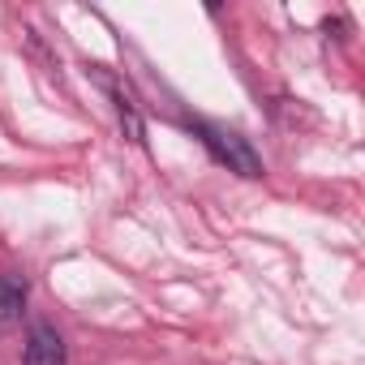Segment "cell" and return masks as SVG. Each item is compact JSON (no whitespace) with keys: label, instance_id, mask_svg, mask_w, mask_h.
<instances>
[{"label":"cell","instance_id":"3","mask_svg":"<svg viewBox=\"0 0 365 365\" xmlns=\"http://www.w3.org/2000/svg\"><path fill=\"white\" fill-rule=\"evenodd\" d=\"M26 297H31V284L18 271H0V331H14L22 322Z\"/></svg>","mask_w":365,"mask_h":365},{"label":"cell","instance_id":"1","mask_svg":"<svg viewBox=\"0 0 365 365\" xmlns=\"http://www.w3.org/2000/svg\"><path fill=\"white\" fill-rule=\"evenodd\" d=\"M194 133L202 138V146L228 168V172H237V176H245V180H258L267 168H262V159H258V150L250 146V138H241L237 129H224V125H211V120H194Z\"/></svg>","mask_w":365,"mask_h":365},{"label":"cell","instance_id":"2","mask_svg":"<svg viewBox=\"0 0 365 365\" xmlns=\"http://www.w3.org/2000/svg\"><path fill=\"white\" fill-rule=\"evenodd\" d=\"M22 365H69V348H65V339L52 322H35L26 331Z\"/></svg>","mask_w":365,"mask_h":365},{"label":"cell","instance_id":"4","mask_svg":"<svg viewBox=\"0 0 365 365\" xmlns=\"http://www.w3.org/2000/svg\"><path fill=\"white\" fill-rule=\"evenodd\" d=\"M99 82L108 86V95L116 99V112H120V125H125V133L133 138V142H142V116H138V103H133V95L116 82V78H108V73H99Z\"/></svg>","mask_w":365,"mask_h":365}]
</instances>
